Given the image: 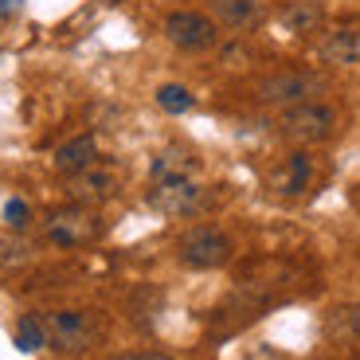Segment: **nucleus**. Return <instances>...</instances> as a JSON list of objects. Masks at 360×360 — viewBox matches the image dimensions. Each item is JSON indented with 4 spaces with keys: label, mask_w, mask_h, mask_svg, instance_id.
Here are the masks:
<instances>
[{
    "label": "nucleus",
    "mask_w": 360,
    "mask_h": 360,
    "mask_svg": "<svg viewBox=\"0 0 360 360\" xmlns=\"http://www.w3.org/2000/svg\"><path fill=\"white\" fill-rule=\"evenodd\" d=\"M317 94H325V79L314 71H278L259 82V98L266 106H302V102H317Z\"/></svg>",
    "instance_id": "f257e3e1"
},
{
    "label": "nucleus",
    "mask_w": 360,
    "mask_h": 360,
    "mask_svg": "<svg viewBox=\"0 0 360 360\" xmlns=\"http://www.w3.org/2000/svg\"><path fill=\"white\" fill-rule=\"evenodd\" d=\"M333 126H337V114L325 102H302V106L282 110V117H278V129L297 145L325 141V137L333 134Z\"/></svg>",
    "instance_id": "f03ea898"
},
{
    "label": "nucleus",
    "mask_w": 360,
    "mask_h": 360,
    "mask_svg": "<svg viewBox=\"0 0 360 360\" xmlns=\"http://www.w3.org/2000/svg\"><path fill=\"white\" fill-rule=\"evenodd\" d=\"M176 251L192 270H216V266H224V262L231 259V239H227L219 227L200 224V227H188V231L180 235Z\"/></svg>",
    "instance_id": "7ed1b4c3"
},
{
    "label": "nucleus",
    "mask_w": 360,
    "mask_h": 360,
    "mask_svg": "<svg viewBox=\"0 0 360 360\" xmlns=\"http://www.w3.org/2000/svg\"><path fill=\"white\" fill-rule=\"evenodd\" d=\"M39 321H44L47 345L59 349V352H82L94 341V321H90V314H82V309H51V314H44Z\"/></svg>",
    "instance_id": "20e7f679"
},
{
    "label": "nucleus",
    "mask_w": 360,
    "mask_h": 360,
    "mask_svg": "<svg viewBox=\"0 0 360 360\" xmlns=\"http://www.w3.org/2000/svg\"><path fill=\"white\" fill-rule=\"evenodd\" d=\"M149 204L161 212V216H196L204 207V188H200L192 176H169V180H153L149 188Z\"/></svg>",
    "instance_id": "39448f33"
},
{
    "label": "nucleus",
    "mask_w": 360,
    "mask_h": 360,
    "mask_svg": "<svg viewBox=\"0 0 360 360\" xmlns=\"http://www.w3.org/2000/svg\"><path fill=\"white\" fill-rule=\"evenodd\" d=\"M165 36H169L172 47H180V51H207V47L219 39V27L212 16H204V12H169L165 16Z\"/></svg>",
    "instance_id": "423d86ee"
},
{
    "label": "nucleus",
    "mask_w": 360,
    "mask_h": 360,
    "mask_svg": "<svg viewBox=\"0 0 360 360\" xmlns=\"http://www.w3.org/2000/svg\"><path fill=\"white\" fill-rule=\"evenodd\" d=\"M98 235V219L86 207H63L47 219V239L55 247H82Z\"/></svg>",
    "instance_id": "0eeeda50"
},
{
    "label": "nucleus",
    "mask_w": 360,
    "mask_h": 360,
    "mask_svg": "<svg viewBox=\"0 0 360 360\" xmlns=\"http://www.w3.org/2000/svg\"><path fill=\"white\" fill-rule=\"evenodd\" d=\"M67 192H71L75 204H102V200H110V196L117 192V176L94 161L90 169L75 172L71 184H67Z\"/></svg>",
    "instance_id": "6e6552de"
},
{
    "label": "nucleus",
    "mask_w": 360,
    "mask_h": 360,
    "mask_svg": "<svg viewBox=\"0 0 360 360\" xmlns=\"http://www.w3.org/2000/svg\"><path fill=\"white\" fill-rule=\"evenodd\" d=\"M309 184H314V161H309V153H290L278 169L270 172V188L282 192V196H302Z\"/></svg>",
    "instance_id": "1a4fd4ad"
},
{
    "label": "nucleus",
    "mask_w": 360,
    "mask_h": 360,
    "mask_svg": "<svg viewBox=\"0 0 360 360\" xmlns=\"http://www.w3.org/2000/svg\"><path fill=\"white\" fill-rule=\"evenodd\" d=\"M321 59L333 67H352L360 63V27L356 24H341L321 39Z\"/></svg>",
    "instance_id": "9d476101"
},
{
    "label": "nucleus",
    "mask_w": 360,
    "mask_h": 360,
    "mask_svg": "<svg viewBox=\"0 0 360 360\" xmlns=\"http://www.w3.org/2000/svg\"><path fill=\"white\" fill-rule=\"evenodd\" d=\"M51 161H55V169L63 172V176H75V172L90 169V165L98 161V141H94L90 134H79V137H71V141L59 145Z\"/></svg>",
    "instance_id": "9b49d317"
},
{
    "label": "nucleus",
    "mask_w": 360,
    "mask_h": 360,
    "mask_svg": "<svg viewBox=\"0 0 360 360\" xmlns=\"http://www.w3.org/2000/svg\"><path fill=\"white\" fill-rule=\"evenodd\" d=\"M196 153L184 145H169L153 157V180H169V176H192L196 172Z\"/></svg>",
    "instance_id": "f8f14e48"
},
{
    "label": "nucleus",
    "mask_w": 360,
    "mask_h": 360,
    "mask_svg": "<svg viewBox=\"0 0 360 360\" xmlns=\"http://www.w3.org/2000/svg\"><path fill=\"white\" fill-rule=\"evenodd\" d=\"M321 24V4L317 0H286L282 4V27L294 36H306Z\"/></svg>",
    "instance_id": "ddd939ff"
},
{
    "label": "nucleus",
    "mask_w": 360,
    "mask_h": 360,
    "mask_svg": "<svg viewBox=\"0 0 360 360\" xmlns=\"http://www.w3.org/2000/svg\"><path fill=\"white\" fill-rule=\"evenodd\" d=\"M325 333L341 345H356L360 341V306H337L325 317Z\"/></svg>",
    "instance_id": "4468645a"
},
{
    "label": "nucleus",
    "mask_w": 360,
    "mask_h": 360,
    "mask_svg": "<svg viewBox=\"0 0 360 360\" xmlns=\"http://www.w3.org/2000/svg\"><path fill=\"white\" fill-rule=\"evenodd\" d=\"M212 12L224 27H251L259 24V0H212Z\"/></svg>",
    "instance_id": "2eb2a0df"
},
{
    "label": "nucleus",
    "mask_w": 360,
    "mask_h": 360,
    "mask_svg": "<svg viewBox=\"0 0 360 360\" xmlns=\"http://www.w3.org/2000/svg\"><path fill=\"white\" fill-rule=\"evenodd\" d=\"M47 345V333H44V321L39 317H20L16 321V349H24V352H36V349H44Z\"/></svg>",
    "instance_id": "dca6fc26"
},
{
    "label": "nucleus",
    "mask_w": 360,
    "mask_h": 360,
    "mask_svg": "<svg viewBox=\"0 0 360 360\" xmlns=\"http://www.w3.org/2000/svg\"><path fill=\"white\" fill-rule=\"evenodd\" d=\"M157 102H161V110H169V114H188V110L196 106L192 90L188 86H176V82H169V86L157 90Z\"/></svg>",
    "instance_id": "f3484780"
},
{
    "label": "nucleus",
    "mask_w": 360,
    "mask_h": 360,
    "mask_svg": "<svg viewBox=\"0 0 360 360\" xmlns=\"http://www.w3.org/2000/svg\"><path fill=\"white\" fill-rule=\"evenodd\" d=\"M4 216H8V224H12V227H24V224H27V204H24V200H8Z\"/></svg>",
    "instance_id": "a211bd4d"
},
{
    "label": "nucleus",
    "mask_w": 360,
    "mask_h": 360,
    "mask_svg": "<svg viewBox=\"0 0 360 360\" xmlns=\"http://www.w3.org/2000/svg\"><path fill=\"white\" fill-rule=\"evenodd\" d=\"M247 360H286V356H278L274 349H259V352H251Z\"/></svg>",
    "instance_id": "6ab92c4d"
},
{
    "label": "nucleus",
    "mask_w": 360,
    "mask_h": 360,
    "mask_svg": "<svg viewBox=\"0 0 360 360\" xmlns=\"http://www.w3.org/2000/svg\"><path fill=\"white\" fill-rule=\"evenodd\" d=\"M126 360H165V356H126Z\"/></svg>",
    "instance_id": "aec40b11"
}]
</instances>
